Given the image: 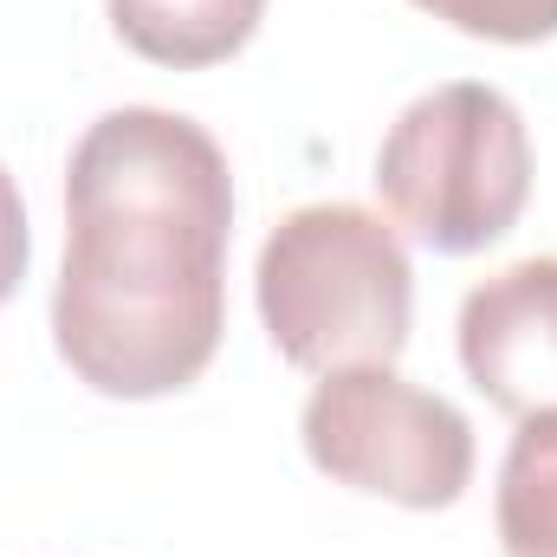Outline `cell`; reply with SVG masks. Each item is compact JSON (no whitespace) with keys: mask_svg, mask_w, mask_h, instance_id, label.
Returning <instances> with one entry per match:
<instances>
[{"mask_svg":"<svg viewBox=\"0 0 557 557\" xmlns=\"http://www.w3.org/2000/svg\"><path fill=\"white\" fill-rule=\"evenodd\" d=\"M26 253H33V240H26V201H20L13 175L0 169V305L20 292V278H26Z\"/></svg>","mask_w":557,"mask_h":557,"instance_id":"9","label":"cell"},{"mask_svg":"<svg viewBox=\"0 0 557 557\" xmlns=\"http://www.w3.org/2000/svg\"><path fill=\"white\" fill-rule=\"evenodd\" d=\"M305 454L350 493L396 499L409 512H441L473 486V428L467 416L396 376V363L331 370L305 396Z\"/></svg>","mask_w":557,"mask_h":557,"instance_id":"4","label":"cell"},{"mask_svg":"<svg viewBox=\"0 0 557 557\" xmlns=\"http://www.w3.org/2000/svg\"><path fill=\"white\" fill-rule=\"evenodd\" d=\"M416 7L447 20L454 33L499 39V46H539L557 33V0H416Z\"/></svg>","mask_w":557,"mask_h":557,"instance_id":"8","label":"cell"},{"mask_svg":"<svg viewBox=\"0 0 557 557\" xmlns=\"http://www.w3.org/2000/svg\"><path fill=\"white\" fill-rule=\"evenodd\" d=\"M493 519L506 557H557V409L519 421L499 467Z\"/></svg>","mask_w":557,"mask_h":557,"instance_id":"7","label":"cell"},{"mask_svg":"<svg viewBox=\"0 0 557 557\" xmlns=\"http://www.w3.org/2000/svg\"><path fill=\"white\" fill-rule=\"evenodd\" d=\"M117 39L149 59V65H175V72H201L234 59L253 33L267 0H104Z\"/></svg>","mask_w":557,"mask_h":557,"instance_id":"6","label":"cell"},{"mask_svg":"<svg viewBox=\"0 0 557 557\" xmlns=\"http://www.w3.org/2000/svg\"><path fill=\"white\" fill-rule=\"evenodd\" d=\"M253 298L292 370H370L409 350L416 267L383 214L357 201H311L267 234Z\"/></svg>","mask_w":557,"mask_h":557,"instance_id":"2","label":"cell"},{"mask_svg":"<svg viewBox=\"0 0 557 557\" xmlns=\"http://www.w3.org/2000/svg\"><path fill=\"white\" fill-rule=\"evenodd\" d=\"M460 370L512 421L557 409V253L512 260L460 298Z\"/></svg>","mask_w":557,"mask_h":557,"instance_id":"5","label":"cell"},{"mask_svg":"<svg viewBox=\"0 0 557 557\" xmlns=\"http://www.w3.org/2000/svg\"><path fill=\"white\" fill-rule=\"evenodd\" d=\"M227 149L182 111H104L65 162L52 344L117 403L188 389L227 331Z\"/></svg>","mask_w":557,"mask_h":557,"instance_id":"1","label":"cell"},{"mask_svg":"<svg viewBox=\"0 0 557 557\" xmlns=\"http://www.w3.org/2000/svg\"><path fill=\"white\" fill-rule=\"evenodd\" d=\"M376 195L434 253L506 240L532 201V137L499 85L454 78L421 91L376 149Z\"/></svg>","mask_w":557,"mask_h":557,"instance_id":"3","label":"cell"}]
</instances>
